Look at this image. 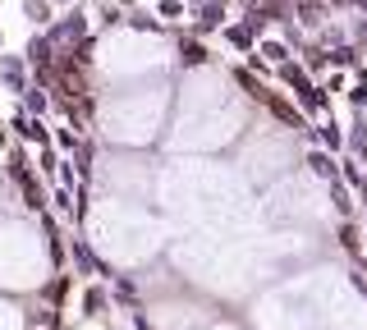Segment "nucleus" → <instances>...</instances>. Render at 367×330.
Here are the masks:
<instances>
[{
    "mask_svg": "<svg viewBox=\"0 0 367 330\" xmlns=\"http://www.w3.org/2000/svg\"><path fill=\"white\" fill-rule=\"evenodd\" d=\"M307 165H312V175H321V179H336V165H331V156L312 151V156H307Z\"/></svg>",
    "mask_w": 367,
    "mask_h": 330,
    "instance_id": "obj_2",
    "label": "nucleus"
},
{
    "mask_svg": "<svg viewBox=\"0 0 367 330\" xmlns=\"http://www.w3.org/2000/svg\"><path fill=\"white\" fill-rule=\"evenodd\" d=\"M184 64H207V46H198V42H184Z\"/></svg>",
    "mask_w": 367,
    "mask_h": 330,
    "instance_id": "obj_3",
    "label": "nucleus"
},
{
    "mask_svg": "<svg viewBox=\"0 0 367 330\" xmlns=\"http://www.w3.org/2000/svg\"><path fill=\"white\" fill-rule=\"evenodd\" d=\"M262 51H266V55H271L275 64H285V46H280V42H266V46H262Z\"/></svg>",
    "mask_w": 367,
    "mask_h": 330,
    "instance_id": "obj_5",
    "label": "nucleus"
},
{
    "mask_svg": "<svg viewBox=\"0 0 367 330\" xmlns=\"http://www.w3.org/2000/svg\"><path fill=\"white\" fill-rule=\"evenodd\" d=\"M28 55H32V64H51V42H46V37H42V42H32Z\"/></svg>",
    "mask_w": 367,
    "mask_h": 330,
    "instance_id": "obj_4",
    "label": "nucleus"
},
{
    "mask_svg": "<svg viewBox=\"0 0 367 330\" xmlns=\"http://www.w3.org/2000/svg\"><path fill=\"white\" fill-rule=\"evenodd\" d=\"M280 74H285V83H290V88L299 92V97H303V92H312V83H307L303 69H294V64H280Z\"/></svg>",
    "mask_w": 367,
    "mask_h": 330,
    "instance_id": "obj_1",
    "label": "nucleus"
},
{
    "mask_svg": "<svg viewBox=\"0 0 367 330\" xmlns=\"http://www.w3.org/2000/svg\"><path fill=\"white\" fill-rule=\"evenodd\" d=\"M340 239H344V248H358V229L344 225V229H340Z\"/></svg>",
    "mask_w": 367,
    "mask_h": 330,
    "instance_id": "obj_6",
    "label": "nucleus"
},
{
    "mask_svg": "<svg viewBox=\"0 0 367 330\" xmlns=\"http://www.w3.org/2000/svg\"><path fill=\"white\" fill-rule=\"evenodd\" d=\"M303 23H321V10H317V5H303Z\"/></svg>",
    "mask_w": 367,
    "mask_h": 330,
    "instance_id": "obj_7",
    "label": "nucleus"
}]
</instances>
